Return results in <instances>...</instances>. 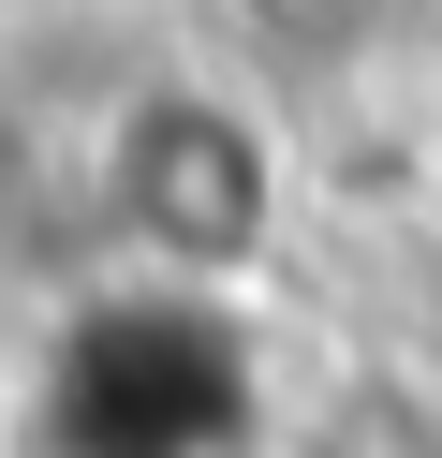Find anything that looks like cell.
<instances>
[{
	"label": "cell",
	"mask_w": 442,
	"mask_h": 458,
	"mask_svg": "<svg viewBox=\"0 0 442 458\" xmlns=\"http://www.w3.org/2000/svg\"><path fill=\"white\" fill-rule=\"evenodd\" d=\"M88 192H104L118 251H133L147 281H192V296H221V281H251L265 251H280V148H265V119L236 89H206V74H133L118 119H104Z\"/></svg>",
	"instance_id": "1"
},
{
	"label": "cell",
	"mask_w": 442,
	"mask_h": 458,
	"mask_svg": "<svg viewBox=\"0 0 442 458\" xmlns=\"http://www.w3.org/2000/svg\"><path fill=\"white\" fill-rule=\"evenodd\" d=\"M295 458H442V399L413 369H339L295 414Z\"/></svg>",
	"instance_id": "2"
}]
</instances>
